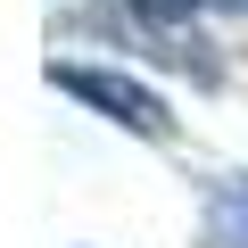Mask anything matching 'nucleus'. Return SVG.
Wrapping results in <instances>:
<instances>
[{
  "label": "nucleus",
  "instance_id": "1",
  "mask_svg": "<svg viewBox=\"0 0 248 248\" xmlns=\"http://www.w3.org/2000/svg\"><path fill=\"white\" fill-rule=\"evenodd\" d=\"M50 83L75 91V99H91L99 116H116L124 133H141V141H174L166 99H157L149 83H133V75H108V66H50Z\"/></svg>",
  "mask_w": 248,
  "mask_h": 248
},
{
  "label": "nucleus",
  "instance_id": "2",
  "mask_svg": "<svg viewBox=\"0 0 248 248\" xmlns=\"http://www.w3.org/2000/svg\"><path fill=\"white\" fill-rule=\"evenodd\" d=\"M207 232L215 248H248V174H223L207 190Z\"/></svg>",
  "mask_w": 248,
  "mask_h": 248
},
{
  "label": "nucleus",
  "instance_id": "3",
  "mask_svg": "<svg viewBox=\"0 0 248 248\" xmlns=\"http://www.w3.org/2000/svg\"><path fill=\"white\" fill-rule=\"evenodd\" d=\"M133 9H141V17H149V25H182V17H190V9H199V0H133Z\"/></svg>",
  "mask_w": 248,
  "mask_h": 248
},
{
  "label": "nucleus",
  "instance_id": "4",
  "mask_svg": "<svg viewBox=\"0 0 248 248\" xmlns=\"http://www.w3.org/2000/svg\"><path fill=\"white\" fill-rule=\"evenodd\" d=\"M232 9H248V0H232Z\"/></svg>",
  "mask_w": 248,
  "mask_h": 248
}]
</instances>
